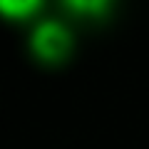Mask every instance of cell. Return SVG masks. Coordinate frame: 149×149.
<instances>
[{
	"label": "cell",
	"mask_w": 149,
	"mask_h": 149,
	"mask_svg": "<svg viewBox=\"0 0 149 149\" xmlns=\"http://www.w3.org/2000/svg\"><path fill=\"white\" fill-rule=\"evenodd\" d=\"M30 45L37 60L55 65L67 57L70 47H72V37L60 22H42V25L35 27Z\"/></svg>",
	"instance_id": "obj_1"
},
{
	"label": "cell",
	"mask_w": 149,
	"mask_h": 149,
	"mask_svg": "<svg viewBox=\"0 0 149 149\" xmlns=\"http://www.w3.org/2000/svg\"><path fill=\"white\" fill-rule=\"evenodd\" d=\"M42 5V0H0V8L8 17H27Z\"/></svg>",
	"instance_id": "obj_2"
},
{
	"label": "cell",
	"mask_w": 149,
	"mask_h": 149,
	"mask_svg": "<svg viewBox=\"0 0 149 149\" xmlns=\"http://www.w3.org/2000/svg\"><path fill=\"white\" fill-rule=\"evenodd\" d=\"M112 0H65V5L77 15H102Z\"/></svg>",
	"instance_id": "obj_3"
}]
</instances>
